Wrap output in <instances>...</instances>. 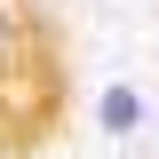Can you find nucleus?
Here are the masks:
<instances>
[{
  "mask_svg": "<svg viewBox=\"0 0 159 159\" xmlns=\"http://www.w3.org/2000/svg\"><path fill=\"white\" fill-rule=\"evenodd\" d=\"M40 72H56L40 56V8L32 0H0V96L8 88H32Z\"/></svg>",
  "mask_w": 159,
  "mask_h": 159,
  "instance_id": "nucleus-1",
  "label": "nucleus"
},
{
  "mask_svg": "<svg viewBox=\"0 0 159 159\" xmlns=\"http://www.w3.org/2000/svg\"><path fill=\"white\" fill-rule=\"evenodd\" d=\"M96 127H103V135H135V127H143V88L111 80V88L96 96Z\"/></svg>",
  "mask_w": 159,
  "mask_h": 159,
  "instance_id": "nucleus-2",
  "label": "nucleus"
}]
</instances>
